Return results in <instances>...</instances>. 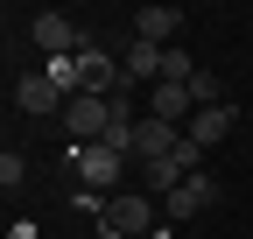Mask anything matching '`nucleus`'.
Wrapping results in <instances>:
<instances>
[{"mask_svg": "<svg viewBox=\"0 0 253 239\" xmlns=\"http://www.w3.org/2000/svg\"><path fill=\"white\" fill-rule=\"evenodd\" d=\"M99 239H155V197L148 190H113L99 204Z\"/></svg>", "mask_w": 253, "mask_h": 239, "instance_id": "obj_1", "label": "nucleus"}, {"mask_svg": "<svg viewBox=\"0 0 253 239\" xmlns=\"http://www.w3.org/2000/svg\"><path fill=\"white\" fill-rule=\"evenodd\" d=\"M63 169H71L91 197H99V190H120L126 155H120V148H106V141H91V148H71V155H63Z\"/></svg>", "mask_w": 253, "mask_h": 239, "instance_id": "obj_2", "label": "nucleus"}, {"mask_svg": "<svg viewBox=\"0 0 253 239\" xmlns=\"http://www.w3.org/2000/svg\"><path fill=\"white\" fill-rule=\"evenodd\" d=\"M28 36H36V49L49 56V64H56V56H84V49H91L84 28H78V21H63V14H49V7L28 21Z\"/></svg>", "mask_w": 253, "mask_h": 239, "instance_id": "obj_3", "label": "nucleus"}, {"mask_svg": "<svg viewBox=\"0 0 253 239\" xmlns=\"http://www.w3.org/2000/svg\"><path fill=\"white\" fill-rule=\"evenodd\" d=\"M183 148V127H169V120H134V134H126V155H134V169H148V162H162V155H176Z\"/></svg>", "mask_w": 253, "mask_h": 239, "instance_id": "obj_4", "label": "nucleus"}, {"mask_svg": "<svg viewBox=\"0 0 253 239\" xmlns=\"http://www.w3.org/2000/svg\"><path fill=\"white\" fill-rule=\"evenodd\" d=\"M113 92H126V78H120V64L91 42L84 56H78V84H71V99H113Z\"/></svg>", "mask_w": 253, "mask_h": 239, "instance_id": "obj_5", "label": "nucleus"}, {"mask_svg": "<svg viewBox=\"0 0 253 239\" xmlns=\"http://www.w3.org/2000/svg\"><path fill=\"white\" fill-rule=\"evenodd\" d=\"M211 204H218V183H211V169H197V176H183V183L162 197V211L183 225V218H197V211H211Z\"/></svg>", "mask_w": 253, "mask_h": 239, "instance_id": "obj_6", "label": "nucleus"}, {"mask_svg": "<svg viewBox=\"0 0 253 239\" xmlns=\"http://www.w3.org/2000/svg\"><path fill=\"white\" fill-rule=\"evenodd\" d=\"M183 7H162V0H148V7H134V36L141 42H155V49H176V36H183Z\"/></svg>", "mask_w": 253, "mask_h": 239, "instance_id": "obj_7", "label": "nucleus"}, {"mask_svg": "<svg viewBox=\"0 0 253 239\" xmlns=\"http://www.w3.org/2000/svg\"><path fill=\"white\" fill-rule=\"evenodd\" d=\"M71 134H78V148H91V141H106V127H113V99H71Z\"/></svg>", "mask_w": 253, "mask_h": 239, "instance_id": "obj_8", "label": "nucleus"}, {"mask_svg": "<svg viewBox=\"0 0 253 239\" xmlns=\"http://www.w3.org/2000/svg\"><path fill=\"white\" fill-rule=\"evenodd\" d=\"M14 106H21L28 120H49V113L63 106V92H56V84H49L42 71H28V78H14Z\"/></svg>", "mask_w": 253, "mask_h": 239, "instance_id": "obj_9", "label": "nucleus"}, {"mask_svg": "<svg viewBox=\"0 0 253 239\" xmlns=\"http://www.w3.org/2000/svg\"><path fill=\"white\" fill-rule=\"evenodd\" d=\"M183 113H197V99H190V84H155V92H148V120H169V127H190Z\"/></svg>", "mask_w": 253, "mask_h": 239, "instance_id": "obj_10", "label": "nucleus"}, {"mask_svg": "<svg viewBox=\"0 0 253 239\" xmlns=\"http://www.w3.org/2000/svg\"><path fill=\"white\" fill-rule=\"evenodd\" d=\"M232 120H239L232 106H204V113H190V127H183V134L197 141V148H218V141L232 134Z\"/></svg>", "mask_w": 253, "mask_h": 239, "instance_id": "obj_11", "label": "nucleus"}, {"mask_svg": "<svg viewBox=\"0 0 253 239\" xmlns=\"http://www.w3.org/2000/svg\"><path fill=\"white\" fill-rule=\"evenodd\" d=\"M120 78L126 84H141V78H155V84H162V49H155V42H126V64H120Z\"/></svg>", "mask_w": 253, "mask_h": 239, "instance_id": "obj_12", "label": "nucleus"}, {"mask_svg": "<svg viewBox=\"0 0 253 239\" xmlns=\"http://www.w3.org/2000/svg\"><path fill=\"white\" fill-rule=\"evenodd\" d=\"M141 183H148V190H162V197H169V190L183 183V169H176V155H162V162H148V169H141Z\"/></svg>", "mask_w": 253, "mask_h": 239, "instance_id": "obj_13", "label": "nucleus"}, {"mask_svg": "<svg viewBox=\"0 0 253 239\" xmlns=\"http://www.w3.org/2000/svg\"><path fill=\"white\" fill-rule=\"evenodd\" d=\"M197 78V64H190V49L176 42V49H162V84H190Z\"/></svg>", "mask_w": 253, "mask_h": 239, "instance_id": "obj_14", "label": "nucleus"}, {"mask_svg": "<svg viewBox=\"0 0 253 239\" xmlns=\"http://www.w3.org/2000/svg\"><path fill=\"white\" fill-rule=\"evenodd\" d=\"M190 99H197V113L204 106H225V84H218L211 71H197V78H190Z\"/></svg>", "mask_w": 253, "mask_h": 239, "instance_id": "obj_15", "label": "nucleus"}, {"mask_svg": "<svg viewBox=\"0 0 253 239\" xmlns=\"http://www.w3.org/2000/svg\"><path fill=\"white\" fill-rule=\"evenodd\" d=\"M0 183H7V190H21V183H28V162L14 155V148H7V155H0Z\"/></svg>", "mask_w": 253, "mask_h": 239, "instance_id": "obj_16", "label": "nucleus"}]
</instances>
